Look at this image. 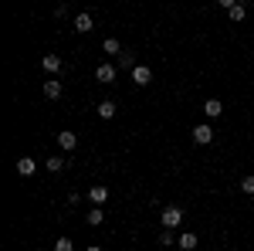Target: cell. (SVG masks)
I'll return each instance as SVG.
<instances>
[{"mask_svg": "<svg viewBox=\"0 0 254 251\" xmlns=\"http://www.w3.org/2000/svg\"><path fill=\"white\" fill-rule=\"evenodd\" d=\"M159 221H163V231H173L176 224H183V211H180L176 204H170V207H163Z\"/></svg>", "mask_w": 254, "mask_h": 251, "instance_id": "obj_1", "label": "cell"}, {"mask_svg": "<svg viewBox=\"0 0 254 251\" xmlns=\"http://www.w3.org/2000/svg\"><path fill=\"white\" fill-rule=\"evenodd\" d=\"M116 65H112V61H102V65H98L95 68V78L98 82H102V85H112V82H116Z\"/></svg>", "mask_w": 254, "mask_h": 251, "instance_id": "obj_2", "label": "cell"}, {"mask_svg": "<svg viewBox=\"0 0 254 251\" xmlns=\"http://www.w3.org/2000/svg\"><path fill=\"white\" fill-rule=\"evenodd\" d=\"M149 82H153V72H149L146 65H136V68H132V85H139V88H146Z\"/></svg>", "mask_w": 254, "mask_h": 251, "instance_id": "obj_3", "label": "cell"}, {"mask_svg": "<svg viewBox=\"0 0 254 251\" xmlns=\"http://www.w3.org/2000/svg\"><path fill=\"white\" fill-rule=\"evenodd\" d=\"M193 143L196 146H210V143H214V129H210V126H196L193 129Z\"/></svg>", "mask_w": 254, "mask_h": 251, "instance_id": "obj_4", "label": "cell"}, {"mask_svg": "<svg viewBox=\"0 0 254 251\" xmlns=\"http://www.w3.org/2000/svg\"><path fill=\"white\" fill-rule=\"evenodd\" d=\"M58 146L64 150V153H71V150L78 146V136L71 133V129H64V133H58Z\"/></svg>", "mask_w": 254, "mask_h": 251, "instance_id": "obj_5", "label": "cell"}, {"mask_svg": "<svg viewBox=\"0 0 254 251\" xmlns=\"http://www.w3.org/2000/svg\"><path fill=\"white\" fill-rule=\"evenodd\" d=\"M41 68H44L48 75H58V72L64 68V65H61V58H58V55H44V58H41Z\"/></svg>", "mask_w": 254, "mask_h": 251, "instance_id": "obj_6", "label": "cell"}, {"mask_svg": "<svg viewBox=\"0 0 254 251\" xmlns=\"http://www.w3.org/2000/svg\"><path fill=\"white\" fill-rule=\"evenodd\" d=\"M88 200H92L95 207H102V204L109 200V187H102V183H98V187H92V190H88Z\"/></svg>", "mask_w": 254, "mask_h": 251, "instance_id": "obj_7", "label": "cell"}, {"mask_svg": "<svg viewBox=\"0 0 254 251\" xmlns=\"http://www.w3.org/2000/svg\"><path fill=\"white\" fill-rule=\"evenodd\" d=\"M95 112H98L102 119H112V116L119 112V105L112 102V98H102V102H98V109H95Z\"/></svg>", "mask_w": 254, "mask_h": 251, "instance_id": "obj_8", "label": "cell"}, {"mask_svg": "<svg viewBox=\"0 0 254 251\" xmlns=\"http://www.w3.org/2000/svg\"><path fill=\"white\" fill-rule=\"evenodd\" d=\"M92 27H95V20H92V14H78V17H75V31H78V34H88Z\"/></svg>", "mask_w": 254, "mask_h": 251, "instance_id": "obj_9", "label": "cell"}, {"mask_svg": "<svg viewBox=\"0 0 254 251\" xmlns=\"http://www.w3.org/2000/svg\"><path fill=\"white\" fill-rule=\"evenodd\" d=\"M34 170H38V163H34L31 156H20V160H17V173L20 176H31Z\"/></svg>", "mask_w": 254, "mask_h": 251, "instance_id": "obj_10", "label": "cell"}, {"mask_svg": "<svg viewBox=\"0 0 254 251\" xmlns=\"http://www.w3.org/2000/svg\"><path fill=\"white\" fill-rule=\"evenodd\" d=\"M44 98H51V102H55V98H61V82L48 78V82H44Z\"/></svg>", "mask_w": 254, "mask_h": 251, "instance_id": "obj_11", "label": "cell"}, {"mask_svg": "<svg viewBox=\"0 0 254 251\" xmlns=\"http://www.w3.org/2000/svg\"><path fill=\"white\" fill-rule=\"evenodd\" d=\"M176 245H180L183 251H193L196 245H200V241H196V234H193V231H183V234H180V241H176Z\"/></svg>", "mask_w": 254, "mask_h": 251, "instance_id": "obj_12", "label": "cell"}, {"mask_svg": "<svg viewBox=\"0 0 254 251\" xmlns=\"http://www.w3.org/2000/svg\"><path fill=\"white\" fill-rule=\"evenodd\" d=\"M203 112H207L210 119H217L220 112H224V105H220V98H207V102H203Z\"/></svg>", "mask_w": 254, "mask_h": 251, "instance_id": "obj_13", "label": "cell"}, {"mask_svg": "<svg viewBox=\"0 0 254 251\" xmlns=\"http://www.w3.org/2000/svg\"><path fill=\"white\" fill-rule=\"evenodd\" d=\"M116 68H126V72H129V68H136V55L122 51V55H119V61H116Z\"/></svg>", "mask_w": 254, "mask_h": 251, "instance_id": "obj_14", "label": "cell"}, {"mask_svg": "<svg viewBox=\"0 0 254 251\" xmlns=\"http://www.w3.org/2000/svg\"><path fill=\"white\" fill-rule=\"evenodd\" d=\"M102 221H105V211H102V207H92V211H88V224H92V228H102Z\"/></svg>", "mask_w": 254, "mask_h": 251, "instance_id": "obj_15", "label": "cell"}, {"mask_svg": "<svg viewBox=\"0 0 254 251\" xmlns=\"http://www.w3.org/2000/svg\"><path fill=\"white\" fill-rule=\"evenodd\" d=\"M102 51H105V55H122V44H119L116 38H105V44H102Z\"/></svg>", "mask_w": 254, "mask_h": 251, "instance_id": "obj_16", "label": "cell"}, {"mask_svg": "<svg viewBox=\"0 0 254 251\" xmlns=\"http://www.w3.org/2000/svg\"><path fill=\"white\" fill-rule=\"evenodd\" d=\"M48 170L51 173H61L64 170V156H48Z\"/></svg>", "mask_w": 254, "mask_h": 251, "instance_id": "obj_17", "label": "cell"}, {"mask_svg": "<svg viewBox=\"0 0 254 251\" xmlns=\"http://www.w3.org/2000/svg\"><path fill=\"white\" fill-rule=\"evenodd\" d=\"M227 14H231V20H237V24H241V20H244V14H248V7H244V3H234Z\"/></svg>", "mask_w": 254, "mask_h": 251, "instance_id": "obj_18", "label": "cell"}, {"mask_svg": "<svg viewBox=\"0 0 254 251\" xmlns=\"http://www.w3.org/2000/svg\"><path fill=\"white\" fill-rule=\"evenodd\" d=\"M55 251H75V241L71 238H58L55 241Z\"/></svg>", "mask_w": 254, "mask_h": 251, "instance_id": "obj_19", "label": "cell"}, {"mask_svg": "<svg viewBox=\"0 0 254 251\" xmlns=\"http://www.w3.org/2000/svg\"><path fill=\"white\" fill-rule=\"evenodd\" d=\"M241 193L254 197V176H244V180H241Z\"/></svg>", "mask_w": 254, "mask_h": 251, "instance_id": "obj_20", "label": "cell"}, {"mask_svg": "<svg viewBox=\"0 0 254 251\" xmlns=\"http://www.w3.org/2000/svg\"><path fill=\"white\" fill-rule=\"evenodd\" d=\"M159 245H176V241H173V231H163V234H159Z\"/></svg>", "mask_w": 254, "mask_h": 251, "instance_id": "obj_21", "label": "cell"}, {"mask_svg": "<svg viewBox=\"0 0 254 251\" xmlns=\"http://www.w3.org/2000/svg\"><path fill=\"white\" fill-rule=\"evenodd\" d=\"M88 251H102V248H98V245H88Z\"/></svg>", "mask_w": 254, "mask_h": 251, "instance_id": "obj_22", "label": "cell"}, {"mask_svg": "<svg viewBox=\"0 0 254 251\" xmlns=\"http://www.w3.org/2000/svg\"><path fill=\"white\" fill-rule=\"evenodd\" d=\"M34 251H44V248H34Z\"/></svg>", "mask_w": 254, "mask_h": 251, "instance_id": "obj_23", "label": "cell"}, {"mask_svg": "<svg viewBox=\"0 0 254 251\" xmlns=\"http://www.w3.org/2000/svg\"><path fill=\"white\" fill-rule=\"evenodd\" d=\"M251 7H254V3H251Z\"/></svg>", "mask_w": 254, "mask_h": 251, "instance_id": "obj_24", "label": "cell"}, {"mask_svg": "<svg viewBox=\"0 0 254 251\" xmlns=\"http://www.w3.org/2000/svg\"><path fill=\"white\" fill-rule=\"evenodd\" d=\"M251 163H254V160H251Z\"/></svg>", "mask_w": 254, "mask_h": 251, "instance_id": "obj_25", "label": "cell"}]
</instances>
